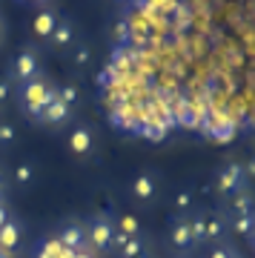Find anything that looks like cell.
<instances>
[{"label":"cell","instance_id":"6da1fadb","mask_svg":"<svg viewBox=\"0 0 255 258\" xmlns=\"http://www.w3.org/2000/svg\"><path fill=\"white\" fill-rule=\"evenodd\" d=\"M18 101H20V106H23V112H26L29 118L40 120L46 106L57 101V86L49 81L46 75H37L35 81L18 86Z\"/></svg>","mask_w":255,"mask_h":258},{"label":"cell","instance_id":"7a4b0ae2","mask_svg":"<svg viewBox=\"0 0 255 258\" xmlns=\"http://www.w3.org/2000/svg\"><path fill=\"white\" fill-rule=\"evenodd\" d=\"M86 227V249L89 252H109L115 241V218L106 212H98L83 221Z\"/></svg>","mask_w":255,"mask_h":258},{"label":"cell","instance_id":"3957f363","mask_svg":"<svg viewBox=\"0 0 255 258\" xmlns=\"http://www.w3.org/2000/svg\"><path fill=\"white\" fill-rule=\"evenodd\" d=\"M37 75H43L40 72V52H37L35 46H23L15 55V60H12V69H9V78L12 83H18V86H23V83L29 81H35Z\"/></svg>","mask_w":255,"mask_h":258},{"label":"cell","instance_id":"277c9868","mask_svg":"<svg viewBox=\"0 0 255 258\" xmlns=\"http://www.w3.org/2000/svg\"><path fill=\"white\" fill-rule=\"evenodd\" d=\"M246 175H244V164H238V161H229L218 169V175H215V192L221 198H232V195L244 192L246 189Z\"/></svg>","mask_w":255,"mask_h":258},{"label":"cell","instance_id":"5b68a950","mask_svg":"<svg viewBox=\"0 0 255 258\" xmlns=\"http://www.w3.org/2000/svg\"><path fill=\"white\" fill-rule=\"evenodd\" d=\"M166 238L178 252L192 249V230H189V215H172L166 224Z\"/></svg>","mask_w":255,"mask_h":258},{"label":"cell","instance_id":"8992f818","mask_svg":"<svg viewBox=\"0 0 255 258\" xmlns=\"http://www.w3.org/2000/svg\"><path fill=\"white\" fill-rule=\"evenodd\" d=\"M158 195V175L152 169H141L135 178H132V198L138 204H152Z\"/></svg>","mask_w":255,"mask_h":258},{"label":"cell","instance_id":"52a82bcc","mask_svg":"<svg viewBox=\"0 0 255 258\" xmlns=\"http://www.w3.org/2000/svg\"><path fill=\"white\" fill-rule=\"evenodd\" d=\"M57 244L63 249H69V252H81V249H86V227H83V221H69L60 227V232H57Z\"/></svg>","mask_w":255,"mask_h":258},{"label":"cell","instance_id":"ba28073f","mask_svg":"<svg viewBox=\"0 0 255 258\" xmlns=\"http://www.w3.org/2000/svg\"><path fill=\"white\" fill-rule=\"evenodd\" d=\"M57 20H60L57 9H52V6L37 9L35 18H32V35H35L37 40H49V37H52V32H55V26H57Z\"/></svg>","mask_w":255,"mask_h":258},{"label":"cell","instance_id":"9c48e42d","mask_svg":"<svg viewBox=\"0 0 255 258\" xmlns=\"http://www.w3.org/2000/svg\"><path fill=\"white\" fill-rule=\"evenodd\" d=\"M69 149H72V155L78 158H86L92 155V149H95V132L89 126H75L69 132Z\"/></svg>","mask_w":255,"mask_h":258},{"label":"cell","instance_id":"30bf717a","mask_svg":"<svg viewBox=\"0 0 255 258\" xmlns=\"http://www.w3.org/2000/svg\"><path fill=\"white\" fill-rule=\"evenodd\" d=\"M23 241V224L18 218H9V221L0 227V252H15Z\"/></svg>","mask_w":255,"mask_h":258},{"label":"cell","instance_id":"8fae6325","mask_svg":"<svg viewBox=\"0 0 255 258\" xmlns=\"http://www.w3.org/2000/svg\"><path fill=\"white\" fill-rule=\"evenodd\" d=\"M227 232H229V218L227 215H210L207 212V235H204V244H224V238H227Z\"/></svg>","mask_w":255,"mask_h":258},{"label":"cell","instance_id":"7c38bea8","mask_svg":"<svg viewBox=\"0 0 255 258\" xmlns=\"http://www.w3.org/2000/svg\"><path fill=\"white\" fill-rule=\"evenodd\" d=\"M75 40H78V37H75V23L69 18H63V15H60L55 32H52V37H49V43H52L55 49H69Z\"/></svg>","mask_w":255,"mask_h":258},{"label":"cell","instance_id":"4fadbf2b","mask_svg":"<svg viewBox=\"0 0 255 258\" xmlns=\"http://www.w3.org/2000/svg\"><path fill=\"white\" fill-rule=\"evenodd\" d=\"M72 118V109L66 106V103L55 101V103H49L43 109V115H40V120L43 123H52V126H60V123H66V120Z\"/></svg>","mask_w":255,"mask_h":258},{"label":"cell","instance_id":"5bb4252c","mask_svg":"<svg viewBox=\"0 0 255 258\" xmlns=\"http://www.w3.org/2000/svg\"><path fill=\"white\" fill-rule=\"evenodd\" d=\"M229 212H232V218H238V215H249V212H255V198L249 192H238L229 198Z\"/></svg>","mask_w":255,"mask_h":258},{"label":"cell","instance_id":"9a60e30c","mask_svg":"<svg viewBox=\"0 0 255 258\" xmlns=\"http://www.w3.org/2000/svg\"><path fill=\"white\" fill-rule=\"evenodd\" d=\"M189 230H192V247H201L204 244V235H207V212H195L192 215Z\"/></svg>","mask_w":255,"mask_h":258},{"label":"cell","instance_id":"2e32d148","mask_svg":"<svg viewBox=\"0 0 255 258\" xmlns=\"http://www.w3.org/2000/svg\"><path fill=\"white\" fill-rule=\"evenodd\" d=\"M69 60H72L75 66H86L92 60V49L89 43H83V40H75L72 46H69Z\"/></svg>","mask_w":255,"mask_h":258},{"label":"cell","instance_id":"e0dca14e","mask_svg":"<svg viewBox=\"0 0 255 258\" xmlns=\"http://www.w3.org/2000/svg\"><path fill=\"white\" fill-rule=\"evenodd\" d=\"M252 224H255V212H249V215H238V218H232V221H229V230L235 232V235L249 238V235H252Z\"/></svg>","mask_w":255,"mask_h":258},{"label":"cell","instance_id":"ac0fdd59","mask_svg":"<svg viewBox=\"0 0 255 258\" xmlns=\"http://www.w3.org/2000/svg\"><path fill=\"white\" fill-rule=\"evenodd\" d=\"M115 230L120 235H126V238H135V235H141V224H138L135 215H120L118 221H115Z\"/></svg>","mask_w":255,"mask_h":258},{"label":"cell","instance_id":"d6986e66","mask_svg":"<svg viewBox=\"0 0 255 258\" xmlns=\"http://www.w3.org/2000/svg\"><path fill=\"white\" fill-rule=\"evenodd\" d=\"M172 204H175V210H178V215H186V212L195 207V192H192V186H183L181 192L172 198Z\"/></svg>","mask_w":255,"mask_h":258},{"label":"cell","instance_id":"ffe728a7","mask_svg":"<svg viewBox=\"0 0 255 258\" xmlns=\"http://www.w3.org/2000/svg\"><path fill=\"white\" fill-rule=\"evenodd\" d=\"M141 252H146V241H144V235L126 238V244L120 247V258H135V255H141Z\"/></svg>","mask_w":255,"mask_h":258},{"label":"cell","instance_id":"44dd1931","mask_svg":"<svg viewBox=\"0 0 255 258\" xmlns=\"http://www.w3.org/2000/svg\"><path fill=\"white\" fill-rule=\"evenodd\" d=\"M78 98H81V92H78V86H75V83H63V86H57V101L66 103L69 109L78 103Z\"/></svg>","mask_w":255,"mask_h":258},{"label":"cell","instance_id":"7402d4cb","mask_svg":"<svg viewBox=\"0 0 255 258\" xmlns=\"http://www.w3.org/2000/svg\"><path fill=\"white\" fill-rule=\"evenodd\" d=\"M32 181H35V166L29 164V161H23V164L15 169V184H18V186H29Z\"/></svg>","mask_w":255,"mask_h":258},{"label":"cell","instance_id":"603a6c76","mask_svg":"<svg viewBox=\"0 0 255 258\" xmlns=\"http://www.w3.org/2000/svg\"><path fill=\"white\" fill-rule=\"evenodd\" d=\"M207 258H241V255L232 249V244H215V247L207 252Z\"/></svg>","mask_w":255,"mask_h":258},{"label":"cell","instance_id":"cb8c5ba5","mask_svg":"<svg viewBox=\"0 0 255 258\" xmlns=\"http://www.w3.org/2000/svg\"><path fill=\"white\" fill-rule=\"evenodd\" d=\"M63 252V247L57 244V238H52V241H46V244H40V252H37V258H57Z\"/></svg>","mask_w":255,"mask_h":258},{"label":"cell","instance_id":"d4e9b609","mask_svg":"<svg viewBox=\"0 0 255 258\" xmlns=\"http://www.w3.org/2000/svg\"><path fill=\"white\" fill-rule=\"evenodd\" d=\"M15 138H18L15 126H12L9 120H0V147H9V144H15Z\"/></svg>","mask_w":255,"mask_h":258},{"label":"cell","instance_id":"484cf974","mask_svg":"<svg viewBox=\"0 0 255 258\" xmlns=\"http://www.w3.org/2000/svg\"><path fill=\"white\" fill-rule=\"evenodd\" d=\"M129 32H132V29H129V20L120 18L118 23H115V40H118V43H126V40H129Z\"/></svg>","mask_w":255,"mask_h":258},{"label":"cell","instance_id":"4316f807","mask_svg":"<svg viewBox=\"0 0 255 258\" xmlns=\"http://www.w3.org/2000/svg\"><path fill=\"white\" fill-rule=\"evenodd\" d=\"M9 95H12V81L3 75V78H0V106L9 101Z\"/></svg>","mask_w":255,"mask_h":258},{"label":"cell","instance_id":"83f0119b","mask_svg":"<svg viewBox=\"0 0 255 258\" xmlns=\"http://www.w3.org/2000/svg\"><path fill=\"white\" fill-rule=\"evenodd\" d=\"M244 175L246 181H255V155H249V161L244 164Z\"/></svg>","mask_w":255,"mask_h":258},{"label":"cell","instance_id":"f1b7e54d","mask_svg":"<svg viewBox=\"0 0 255 258\" xmlns=\"http://www.w3.org/2000/svg\"><path fill=\"white\" fill-rule=\"evenodd\" d=\"M12 218V212H9V207H6V204H0V227H3V224L9 221Z\"/></svg>","mask_w":255,"mask_h":258},{"label":"cell","instance_id":"f546056e","mask_svg":"<svg viewBox=\"0 0 255 258\" xmlns=\"http://www.w3.org/2000/svg\"><path fill=\"white\" fill-rule=\"evenodd\" d=\"M249 244H252V249H255V224H252V235H249Z\"/></svg>","mask_w":255,"mask_h":258},{"label":"cell","instance_id":"4dcf8cb0","mask_svg":"<svg viewBox=\"0 0 255 258\" xmlns=\"http://www.w3.org/2000/svg\"><path fill=\"white\" fill-rule=\"evenodd\" d=\"M3 184H6V178H3V169H0V189H3Z\"/></svg>","mask_w":255,"mask_h":258},{"label":"cell","instance_id":"1f68e13d","mask_svg":"<svg viewBox=\"0 0 255 258\" xmlns=\"http://www.w3.org/2000/svg\"><path fill=\"white\" fill-rule=\"evenodd\" d=\"M3 198H6V189H0V204H3Z\"/></svg>","mask_w":255,"mask_h":258},{"label":"cell","instance_id":"d6a6232c","mask_svg":"<svg viewBox=\"0 0 255 258\" xmlns=\"http://www.w3.org/2000/svg\"><path fill=\"white\" fill-rule=\"evenodd\" d=\"M135 258H149V252H141V255H135Z\"/></svg>","mask_w":255,"mask_h":258},{"label":"cell","instance_id":"836d02e7","mask_svg":"<svg viewBox=\"0 0 255 258\" xmlns=\"http://www.w3.org/2000/svg\"><path fill=\"white\" fill-rule=\"evenodd\" d=\"M0 258H12V255H9V252H0Z\"/></svg>","mask_w":255,"mask_h":258},{"label":"cell","instance_id":"e575fe53","mask_svg":"<svg viewBox=\"0 0 255 258\" xmlns=\"http://www.w3.org/2000/svg\"><path fill=\"white\" fill-rule=\"evenodd\" d=\"M0 37H3V29H0Z\"/></svg>","mask_w":255,"mask_h":258},{"label":"cell","instance_id":"d590c367","mask_svg":"<svg viewBox=\"0 0 255 258\" xmlns=\"http://www.w3.org/2000/svg\"><path fill=\"white\" fill-rule=\"evenodd\" d=\"M183 258H186V255H183Z\"/></svg>","mask_w":255,"mask_h":258}]
</instances>
